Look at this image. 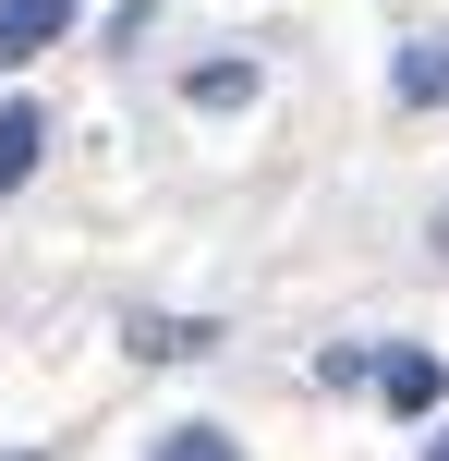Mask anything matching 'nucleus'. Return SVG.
<instances>
[{
  "mask_svg": "<svg viewBox=\"0 0 449 461\" xmlns=\"http://www.w3.org/2000/svg\"><path fill=\"white\" fill-rule=\"evenodd\" d=\"M243 97H256V73H243V61H207V73H194V110H243Z\"/></svg>",
  "mask_w": 449,
  "mask_h": 461,
  "instance_id": "nucleus-6",
  "label": "nucleus"
},
{
  "mask_svg": "<svg viewBox=\"0 0 449 461\" xmlns=\"http://www.w3.org/2000/svg\"><path fill=\"white\" fill-rule=\"evenodd\" d=\"M389 86H401V110H449V49H401Z\"/></svg>",
  "mask_w": 449,
  "mask_h": 461,
  "instance_id": "nucleus-4",
  "label": "nucleus"
},
{
  "mask_svg": "<svg viewBox=\"0 0 449 461\" xmlns=\"http://www.w3.org/2000/svg\"><path fill=\"white\" fill-rule=\"evenodd\" d=\"M158 461H243V449L219 438V425H170V438H158Z\"/></svg>",
  "mask_w": 449,
  "mask_h": 461,
  "instance_id": "nucleus-7",
  "label": "nucleus"
},
{
  "mask_svg": "<svg viewBox=\"0 0 449 461\" xmlns=\"http://www.w3.org/2000/svg\"><path fill=\"white\" fill-rule=\"evenodd\" d=\"M377 389H389V413H437V389H449V376H437V352H389V365H377Z\"/></svg>",
  "mask_w": 449,
  "mask_h": 461,
  "instance_id": "nucleus-2",
  "label": "nucleus"
},
{
  "mask_svg": "<svg viewBox=\"0 0 449 461\" xmlns=\"http://www.w3.org/2000/svg\"><path fill=\"white\" fill-rule=\"evenodd\" d=\"M37 146H49V110H24V97H13V110H0V194L37 170Z\"/></svg>",
  "mask_w": 449,
  "mask_h": 461,
  "instance_id": "nucleus-3",
  "label": "nucleus"
},
{
  "mask_svg": "<svg viewBox=\"0 0 449 461\" xmlns=\"http://www.w3.org/2000/svg\"><path fill=\"white\" fill-rule=\"evenodd\" d=\"M0 461H37V449H0Z\"/></svg>",
  "mask_w": 449,
  "mask_h": 461,
  "instance_id": "nucleus-10",
  "label": "nucleus"
},
{
  "mask_svg": "<svg viewBox=\"0 0 449 461\" xmlns=\"http://www.w3.org/2000/svg\"><path fill=\"white\" fill-rule=\"evenodd\" d=\"M73 13H85V0H0V73H24L37 49H61Z\"/></svg>",
  "mask_w": 449,
  "mask_h": 461,
  "instance_id": "nucleus-1",
  "label": "nucleus"
},
{
  "mask_svg": "<svg viewBox=\"0 0 449 461\" xmlns=\"http://www.w3.org/2000/svg\"><path fill=\"white\" fill-rule=\"evenodd\" d=\"M219 328L207 316H134V352H158V365H183V352H207Z\"/></svg>",
  "mask_w": 449,
  "mask_h": 461,
  "instance_id": "nucleus-5",
  "label": "nucleus"
},
{
  "mask_svg": "<svg viewBox=\"0 0 449 461\" xmlns=\"http://www.w3.org/2000/svg\"><path fill=\"white\" fill-rule=\"evenodd\" d=\"M426 243H437V255H449V207H437V219H426Z\"/></svg>",
  "mask_w": 449,
  "mask_h": 461,
  "instance_id": "nucleus-8",
  "label": "nucleus"
},
{
  "mask_svg": "<svg viewBox=\"0 0 449 461\" xmlns=\"http://www.w3.org/2000/svg\"><path fill=\"white\" fill-rule=\"evenodd\" d=\"M426 461H449V425H437V438H426Z\"/></svg>",
  "mask_w": 449,
  "mask_h": 461,
  "instance_id": "nucleus-9",
  "label": "nucleus"
}]
</instances>
